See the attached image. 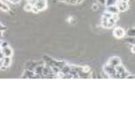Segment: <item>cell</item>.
I'll return each mask as SVG.
<instances>
[{"label":"cell","mask_w":135,"mask_h":135,"mask_svg":"<svg viewBox=\"0 0 135 135\" xmlns=\"http://www.w3.org/2000/svg\"><path fill=\"white\" fill-rule=\"evenodd\" d=\"M106 11L109 12L111 14H118V12H119L116 4L107 6Z\"/></svg>","instance_id":"3"},{"label":"cell","mask_w":135,"mask_h":135,"mask_svg":"<svg viewBox=\"0 0 135 135\" xmlns=\"http://www.w3.org/2000/svg\"><path fill=\"white\" fill-rule=\"evenodd\" d=\"M97 2L100 4L105 5L106 0H97Z\"/></svg>","instance_id":"6"},{"label":"cell","mask_w":135,"mask_h":135,"mask_svg":"<svg viewBox=\"0 0 135 135\" xmlns=\"http://www.w3.org/2000/svg\"><path fill=\"white\" fill-rule=\"evenodd\" d=\"M108 65L113 66L114 65H118L120 64V60L118 57H111L107 62Z\"/></svg>","instance_id":"2"},{"label":"cell","mask_w":135,"mask_h":135,"mask_svg":"<svg viewBox=\"0 0 135 135\" xmlns=\"http://www.w3.org/2000/svg\"><path fill=\"white\" fill-rule=\"evenodd\" d=\"M99 8V5L97 3H95L92 6V9L94 11H96Z\"/></svg>","instance_id":"4"},{"label":"cell","mask_w":135,"mask_h":135,"mask_svg":"<svg viewBox=\"0 0 135 135\" xmlns=\"http://www.w3.org/2000/svg\"><path fill=\"white\" fill-rule=\"evenodd\" d=\"M125 32L124 30L121 28V27H117L115 29L113 30V36L117 38H121L125 36Z\"/></svg>","instance_id":"1"},{"label":"cell","mask_w":135,"mask_h":135,"mask_svg":"<svg viewBox=\"0 0 135 135\" xmlns=\"http://www.w3.org/2000/svg\"><path fill=\"white\" fill-rule=\"evenodd\" d=\"M84 1V0H77V4H80Z\"/></svg>","instance_id":"7"},{"label":"cell","mask_w":135,"mask_h":135,"mask_svg":"<svg viewBox=\"0 0 135 135\" xmlns=\"http://www.w3.org/2000/svg\"><path fill=\"white\" fill-rule=\"evenodd\" d=\"M69 4L72 5L77 4V0H69Z\"/></svg>","instance_id":"5"}]
</instances>
